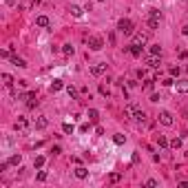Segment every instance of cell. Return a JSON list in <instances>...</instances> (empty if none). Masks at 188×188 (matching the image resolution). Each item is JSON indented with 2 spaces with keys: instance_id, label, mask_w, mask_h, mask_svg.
Masks as SVG:
<instances>
[{
  "instance_id": "cell-6",
  "label": "cell",
  "mask_w": 188,
  "mask_h": 188,
  "mask_svg": "<svg viewBox=\"0 0 188 188\" xmlns=\"http://www.w3.org/2000/svg\"><path fill=\"white\" fill-rule=\"evenodd\" d=\"M175 89H177L179 93H188V80H177V82H175Z\"/></svg>"
},
{
  "instance_id": "cell-20",
  "label": "cell",
  "mask_w": 188,
  "mask_h": 188,
  "mask_svg": "<svg viewBox=\"0 0 188 188\" xmlns=\"http://www.w3.org/2000/svg\"><path fill=\"white\" fill-rule=\"evenodd\" d=\"M33 166H36V168H42V166H44V157L38 155L36 159H33Z\"/></svg>"
},
{
  "instance_id": "cell-13",
  "label": "cell",
  "mask_w": 188,
  "mask_h": 188,
  "mask_svg": "<svg viewBox=\"0 0 188 188\" xmlns=\"http://www.w3.org/2000/svg\"><path fill=\"white\" fill-rule=\"evenodd\" d=\"M11 62H13L16 66H20V69H25V66H27V62L22 60V58H18V55H11Z\"/></svg>"
},
{
  "instance_id": "cell-24",
  "label": "cell",
  "mask_w": 188,
  "mask_h": 188,
  "mask_svg": "<svg viewBox=\"0 0 188 188\" xmlns=\"http://www.w3.org/2000/svg\"><path fill=\"white\" fill-rule=\"evenodd\" d=\"M20 159H22L20 155H11V157H9V164H11V166H18V164H20Z\"/></svg>"
},
{
  "instance_id": "cell-23",
  "label": "cell",
  "mask_w": 188,
  "mask_h": 188,
  "mask_svg": "<svg viewBox=\"0 0 188 188\" xmlns=\"http://www.w3.org/2000/svg\"><path fill=\"white\" fill-rule=\"evenodd\" d=\"M157 144L162 146V148H166V146H168V140L164 137V135H157Z\"/></svg>"
},
{
  "instance_id": "cell-26",
  "label": "cell",
  "mask_w": 188,
  "mask_h": 188,
  "mask_svg": "<svg viewBox=\"0 0 188 188\" xmlns=\"http://www.w3.org/2000/svg\"><path fill=\"white\" fill-rule=\"evenodd\" d=\"M62 51H64V55H73V47H71V44H64Z\"/></svg>"
},
{
  "instance_id": "cell-7",
  "label": "cell",
  "mask_w": 188,
  "mask_h": 188,
  "mask_svg": "<svg viewBox=\"0 0 188 188\" xmlns=\"http://www.w3.org/2000/svg\"><path fill=\"white\" fill-rule=\"evenodd\" d=\"M146 64H148L151 66V69H157V66H159V55H148V58H146Z\"/></svg>"
},
{
  "instance_id": "cell-37",
  "label": "cell",
  "mask_w": 188,
  "mask_h": 188,
  "mask_svg": "<svg viewBox=\"0 0 188 188\" xmlns=\"http://www.w3.org/2000/svg\"><path fill=\"white\" fill-rule=\"evenodd\" d=\"M181 33H184V36H188V25L184 27V29H181Z\"/></svg>"
},
{
  "instance_id": "cell-10",
  "label": "cell",
  "mask_w": 188,
  "mask_h": 188,
  "mask_svg": "<svg viewBox=\"0 0 188 188\" xmlns=\"http://www.w3.org/2000/svg\"><path fill=\"white\" fill-rule=\"evenodd\" d=\"M62 87H64V82H62V80H53V82H51V93H58Z\"/></svg>"
},
{
  "instance_id": "cell-16",
  "label": "cell",
  "mask_w": 188,
  "mask_h": 188,
  "mask_svg": "<svg viewBox=\"0 0 188 188\" xmlns=\"http://www.w3.org/2000/svg\"><path fill=\"white\" fill-rule=\"evenodd\" d=\"M69 11H71V16H75V18H80V16H82V9H80L78 4H71Z\"/></svg>"
},
{
  "instance_id": "cell-36",
  "label": "cell",
  "mask_w": 188,
  "mask_h": 188,
  "mask_svg": "<svg viewBox=\"0 0 188 188\" xmlns=\"http://www.w3.org/2000/svg\"><path fill=\"white\" fill-rule=\"evenodd\" d=\"M179 186H181V188H188V181H186V179H181V181H179Z\"/></svg>"
},
{
  "instance_id": "cell-25",
  "label": "cell",
  "mask_w": 188,
  "mask_h": 188,
  "mask_svg": "<svg viewBox=\"0 0 188 188\" xmlns=\"http://www.w3.org/2000/svg\"><path fill=\"white\" fill-rule=\"evenodd\" d=\"M151 53H153V55H159V53H162V47H159V44H153V47H151Z\"/></svg>"
},
{
  "instance_id": "cell-28",
  "label": "cell",
  "mask_w": 188,
  "mask_h": 188,
  "mask_svg": "<svg viewBox=\"0 0 188 188\" xmlns=\"http://www.w3.org/2000/svg\"><path fill=\"white\" fill-rule=\"evenodd\" d=\"M170 146H173V148H181V140H179V137H175L173 142H170Z\"/></svg>"
},
{
  "instance_id": "cell-34",
  "label": "cell",
  "mask_w": 188,
  "mask_h": 188,
  "mask_svg": "<svg viewBox=\"0 0 188 188\" xmlns=\"http://www.w3.org/2000/svg\"><path fill=\"white\" fill-rule=\"evenodd\" d=\"M148 16H151V18H159V11H157V9H151Z\"/></svg>"
},
{
  "instance_id": "cell-21",
  "label": "cell",
  "mask_w": 188,
  "mask_h": 188,
  "mask_svg": "<svg viewBox=\"0 0 188 188\" xmlns=\"http://www.w3.org/2000/svg\"><path fill=\"white\" fill-rule=\"evenodd\" d=\"M133 115H135V119H137V122H144V119H146L144 111H140V109H135V113H133Z\"/></svg>"
},
{
  "instance_id": "cell-4",
  "label": "cell",
  "mask_w": 188,
  "mask_h": 188,
  "mask_svg": "<svg viewBox=\"0 0 188 188\" xmlns=\"http://www.w3.org/2000/svg\"><path fill=\"white\" fill-rule=\"evenodd\" d=\"M104 71H106V64H102V62H100V64H93V66H91V75H95V78H100Z\"/></svg>"
},
{
  "instance_id": "cell-33",
  "label": "cell",
  "mask_w": 188,
  "mask_h": 188,
  "mask_svg": "<svg viewBox=\"0 0 188 188\" xmlns=\"http://www.w3.org/2000/svg\"><path fill=\"white\" fill-rule=\"evenodd\" d=\"M170 75H179V66H170Z\"/></svg>"
},
{
  "instance_id": "cell-22",
  "label": "cell",
  "mask_w": 188,
  "mask_h": 188,
  "mask_svg": "<svg viewBox=\"0 0 188 188\" xmlns=\"http://www.w3.org/2000/svg\"><path fill=\"white\" fill-rule=\"evenodd\" d=\"M66 93L71 95V100H78V89L75 87H66Z\"/></svg>"
},
{
  "instance_id": "cell-35",
  "label": "cell",
  "mask_w": 188,
  "mask_h": 188,
  "mask_svg": "<svg viewBox=\"0 0 188 188\" xmlns=\"http://www.w3.org/2000/svg\"><path fill=\"white\" fill-rule=\"evenodd\" d=\"M100 93H102V95H106V98H109V89H106V87H100Z\"/></svg>"
},
{
  "instance_id": "cell-29",
  "label": "cell",
  "mask_w": 188,
  "mask_h": 188,
  "mask_svg": "<svg viewBox=\"0 0 188 188\" xmlns=\"http://www.w3.org/2000/svg\"><path fill=\"white\" fill-rule=\"evenodd\" d=\"M113 142H115V144H124V142H126V137H124V135H115V137H113Z\"/></svg>"
},
{
  "instance_id": "cell-3",
  "label": "cell",
  "mask_w": 188,
  "mask_h": 188,
  "mask_svg": "<svg viewBox=\"0 0 188 188\" xmlns=\"http://www.w3.org/2000/svg\"><path fill=\"white\" fill-rule=\"evenodd\" d=\"M159 122H162L164 126H173V115H170L168 111H162L159 113Z\"/></svg>"
},
{
  "instance_id": "cell-32",
  "label": "cell",
  "mask_w": 188,
  "mask_h": 188,
  "mask_svg": "<svg viewBox=\"0 0 188 188\" xmlns=\"http://www.w3.org/2000/svg\"><path fill=\"white\" fill-rule=\"evenodd\" d=\"M44 179H47V173H44V170H40V173H38V181H44Z\"/></svg>"
},
{
  "instance_id": "cell-5",
  "label": "cell",
  "mask_w": 188,
  "mask_h": 188,
  "mask_svg": "<svg viewBox=\"0 0 188 188\" xmlns=\"http://www.w3.org/2000/svg\"><path fill=\"white\" fill-rule=\"evenodd\" d=\"M126 51H128L131 55H133V58H140V55H142V44H135V42H133Z\"/></svg>"
},
{
  "instance_id": "cell-17",
  "label": "cell",
  "mask_w": 188,
  "mask_h": 188,
  "mask_svg": "<svg viewBox=\"0 0 188 188\" xmlns=\"http://www.w3.org/2000/svg\"><path fill=\"white\" fill-rule=\"evenodd\" d=\"M148 27H151V31H155L159 27V18H151V16H148Z\"/></svg>"
},
{
  "instance_id": "cell-2",
  "label": "cell",
  "mask_w": 188,
  "mask_h": 188,
  "mask_svg": "<svg viewBox=\"0 0 188 188\" xmlns=\"http://www.w3.org/2000/svg\"><path fill=\"white\" fill-rule=\"evenodd\" d=\"M87 44H89L91 51H100L102 47H104V42H102L100 36H89V38H87Z\"/></svg>"
},
{
  "instance_id": "cell-15",
  "label": "cell",
  "mask_w": 188,
  "mask_h": 188,
  "mask_svg": "<svg viewBox=\"0 0 188 188\" xmlns=\"http://www.w3.org/2000/svg\"><path fill=\"white\" fill-rule=\"evenodd\" d=\"M98 119H100V113L95 111V109H91V111H89V122H93V124H95Z\"/></svg>"
},
{
  "instance_id": "cell-12",
  "label": "cell",
  "mask_w": 188,
  "mask_h": 188,
  "mask_svg": "<svg viewBox=\"0 0 188 188\" xmlns=\"http://www.w3.org/2000/svg\"><path fill=\"white\" fill-rule=\"evenodd\" d=\"M36 25H38V27H49L51 22H49L47 16H38V18H36Z\"/></svg>"
},
{
  "instance_id": "cell-8",
  "label": "cell",
  "mask_w": 188,
  "mask_h": 188,
  "mask_svg": "<svg viewBox=\"0 0 188 188\" xmlns=\"http://www.w3.org/2000/svg\"><path fill=\"white\" fill-rule=\"evenodd\" d=\"M133 40H135V44H142V47H144V44L148 42V36H146V33H135Z\"/></svg>"
},
{
  "instance_id": "cell-30",
  "label": "cell",
  "mask_w": 188,
  "mask_h": 188,
  "mask_svg": "<svg viewBox=\"0 0 188 188\" xmlns=\"http://www.w3.org/2000/svg\"><path fill=\"white\" fill-rule=\"evenodd\" d=\"M162 84H164V87H173V84H175V80H173V78H166Z\"/></svg>"
},
{
  "instance_id": "cell-14",
  "label": "cell",
  "mask_w": 188,
  "mask_h": 188,
  "mask_svg": "<svg viewBox=\"0 0 188 188\" xmlns=\"http://www.w3.org/2000/svg\"><path fill=\"white\" fill-rule=\"evenodd\" d=\"M2 84H4V87H7V89H9V87H11V84H13V78H11V75H9V73H2Z\"/></svg>"
},
{
  "instance_id": "cell-38",
  "label": "cell",
  "mask_w": 188,
  "mask_h": 188,
  "mask_svg": "<svg viewBox=\"0 0 188 188\" xmlns=\"http://www.w3.org/2000/svg\"><path fill=\"white\" fill-rule=\"evenodd\" d=\"M100 2H102V0H100Z\"/></svg>"
},
{
  "instance_id": "cell-11",
  "label": "cell",
  "mask_w": 188,
  "mask_h": 188,
  "mask_svg": "<svg viewBox=\"0 0 188 188\" xmlns=\"http://www.w3.org/2000/svg\"><path fill=\"white\" fill-rule=\"evenodd\" d=\"M87 175H89V170H87V168H82V166H78V168H75V177H78V179H87Z\"/></svg>"
},
{
  "instance_id": "cell-27",
  "label": "cell",
  "mask_w": 188,
  "mask_h": 188,
  "mask_svg": "<svg viewBox=\"0 0 188 188\" xmlns=\"http://www.w3.org/2000/svg\"><path fill=\"white\" fill-rule=\"evenodd\" d=\"M62 131H64V133H73V124H69V122L62 124Z\"/></svg>"
},
{
  "instance_id": "cell-9",
  "label": "cell",
  "mask_w": 188,
  "mask_h": 188,
  "mask_svg": "<svg viewBox=\"0 0 188 188\" xmlns=\"http://www.w3.org/2000/svg\"><path fill=\"white\" fill-rule=\"evenodd\" d=\"M47 126H49V119L44 117V115H40V117L36 119V128H38V131H42V128H47Z\"/></svg>"
},
{
  "instance_id": "cell-1",
  "label": "cell",
  "mask_w": 188,
  "mask_h": 188,
  "mask_svg": "<svg viewBox=\"0 0 188 188\" xmlns=\"http://www.w3.org/2000/svg\"><path fill=\"white\" fill-rule=\"evenodd\" d=\"M117 29L124 33V36H133V22H131L128 18H122L117 22Z\"/></svg>"
},
{
  "instance_id": "cell-31",
  "label": "cell",
  "mask_w": 188,
  "mask_h": 188,
  "mask_svg": "<svg viewBox=\"0 0 188 188\" xmlns=\"http://www.w3.org/2000/svg\"><path fill=\"white\" fill-rule=\"evenodd\" d=\"M119 179H122V175H119V173H111V181H119Z\"/></svg>"
},
{
  "instance_id": "cell-18",
  "label": "cell",
  "mask_w": 188,
  "mask_h": 188,
  "mask_svg": "<svg viewBox=\"0 0 188 188\" xmlns=\"http://www.w3.org/2000/svg\"><path fill=\"white\" fill-rule=\"evenodd\" d=\"M153 82H155V80H146V82H144V91H146V93H153V89H155Z\"/></svg>"
},
{
  "instance_id": "cell-19",
  "label": "cell",
  "mask_w": 188,
  "mask_h": 188,
  "mask_svg": "<svg viewBox=\"0 0 188 188\" xmlns=\"http://www.w3.org/2000/svg\"><path fill=\"white\" fill-rule=\"evenodd\" d=\"M16 128L25 131V128H27V117H18V122H16Z\"/></svg>"
}]
</instances>
